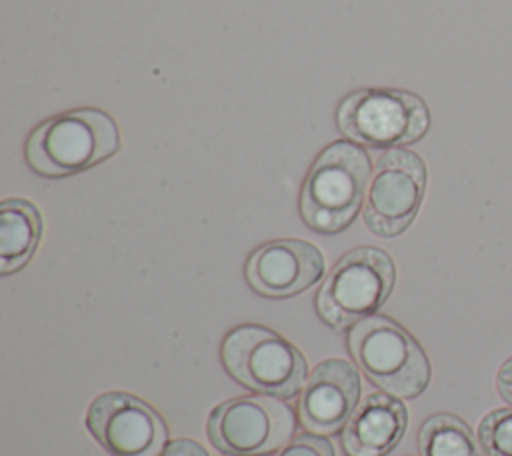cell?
Listing matches in <instances>:
<instances>
[{"instance_id": "6", "label": "cell", "mask_w": 512, "mask_h": 456, "mask_svg": "<svg viewBox=\"0 0 512 456\" xmlns=\"http://www.w3.org/2000/svg\"><path fill=\"white\" fill-rule=\"evenodd\" d=\"M340 132L370 148H400L420 140L430 114L424 100L406 90L364 88L344 96L336 110Z\"/></svg>"}, {"instance_id": "17", "label": "cell", "mask_w": 512, "mask_h": 456, "mask_svg": "<svg viewBox=\"0 0 512 456\" xmlns=\"http://www.w3.org/2000/svg\"><path fill=\"white\" fill-rule=\"evenodd\" d=\"M160 456H208V452L196 440L178 438V440H172Z\"/></svg>"}, {"instance_id": "16", "label": "cell", "mask_w": 512, "mask_h": 456, "mask_svg": "<svg viewBox=\"0 0 512 456\" xmlns=\"http://www.w3.org/2000/svg\"><path fill=\"white\" fill-rule=\"evenodd\" d=\"M274 456H334V448L322 434H300L278 448Z\"/></svg>"}, {"instance_id": "15", "label": "cell", "mask_w": 512, "mask_h": 456, "mask_svg": "<svg viewBox=\"0 0 512 456\" xmlns=\"http://www.w3.org/2000/svg\"><path fill=\"white\" fill-rule=\"evenodd\" d=\"M478 440L486 456H512V406L488 412L478 424Z\"/></svg>"}, {"instance_id": "4", "label": "cell", "mask_w": 512, "mask_h": 456, "mask_svg": "<svg viewBox=\"0 0 512 456\" xmlns=\"http://www.w3.org/2000/svg\"><path fill=\"white\" fill-rule=\"evenodd\" d=\"M228 374L248 390L290 398L306 384V358L278 332L258 324L232 328L220 346Z\"/></svg>"}, {"instance_id": "9", "label": "cell", "mask_w": 512, "mask_h": 456, "mask_svg": "<svg viewBox=\"0 0 512 456\" xmlns=\"http://www.w3.org/2000/svg\"><path fill=\"white\" fill-rule=\"evenodd\" d=\"M86 426L112 456H160L168 446L162 416L144 400L112 390L92 400Z\"/></svg>"}, {"instance_id": "2", "label": "cell", "mask_w": 512, "mask_h": 456, "mask_svg": "<svg viewBox=\"0 0 512 456\" xmlns=\"http://www.w3.org/2000/svg\"><path fill=\"white\" fill-rule=\"evenodd\" d=\"M370 180L368 154L346 140L328 144L310 166L300 190V216L308 228L336 234L356 218Z\"/></svg>"}, {"instance_id": "1", "label": "cell", "mask_w": 512, "mask_h": 456, "mask_svg": "<svg viewBox=\"0 0 512 456\" xmlns=\"http://www.w3.org/2000/svg\"><path fill=\"white\" fill-rule=\"evenodd\" d=\"M120 148V132L100 108H76L38 124L26 140V162L50 178L88 170Z\"/></svg>"}, {"instance_id": "18", "label": "cell", "mask_w": 512, "mask_h": 456, "mask_svg": "<svg viewBox=\"0 0 512 456\" xmlns=\"http://www.w3.org/2000/svg\"><path fill=\"white\" fill-rule=\"evenodd\" d=\"M496 390L500 394V398L512 406V356L508 360L502 362V366L498 368L496 374Z\"/></svg>"}, {"instance_id": "10", "label": "cell", "mask_w": 512, "mask_h": 456, "mask_svg": "<svg viewBox=\"0 0 512 456\" xmlns=\"http://www.w3.org/2000/svg\"><path fill=\"white\" fill-rule=\"evenodd\" d=\"M324 274V256L308 240L280 238L250 252L244 276L254 292L266 298L296 296Z\"/></svg>"}, {"instance_id": "8", "label": "cell", "mask_w": 512, "mask_h": 456, "mask_svg": "<svg viewBox=\"0 0 512 456\" xmlns=\"http://www.w3.org/2000/svg\"><path fill=\"white\" fill-rule=\"evenodd\" d=\"M426 192L422 158L404 148L386 150L368 180L364 196V224L378 236L402 234L416 218Z\"/></svg>"}, {"instance_id": "7", "label": "cell", "mask_w": 512, "mask_h": 456, "mask_svg": "<svg viewBox=\"0 0 512 456\" xmlns=\"http://www.w3.org/2000/svg\"><path fill=\"white\" fill-rule=\"evenodd\" d=\"M296 418L276 396H240L218 404L208 416L210 442L228 456H264L294 434Z\"/></svg>"}, {"instance_id": "13", "label": "cell", "mask_w": 512, "mask_h": 456, "mask_svg": "<svg viewBox=\"0 0 512 456\" xmlns=\"http://www.w3.org/2000/svg\"><path fill=\"white\" fill-rule=\"evenodd\" d=\"M42 236V216L24 198H6L0 204V274L24 268Z\"/></svg>"}, {"instance_id": "12", "label": "cell", "mask_w": 512, "mask_h": 456, "mask_svg": "<svg viewBox=\"0 0 512 456\" xmlns=\"http://www.w3.org/2000/svg\"><path fill=\"white\" fill-rule=\"evenodd\" d=\"M408 410L388 392L368 394L348 418L342 446L348 456H386L404 436Z\"/></svg>"}, {"instance_id": "5", "label": "cell", "mask_w": 512, "mask_h": 456, "mask_svg": "<svg viewBox=\"0 0 512 456\" xmlns=\"http://www.w3.org/2000/svg\"><path fill=\"white\" fill-rule=\"evenodd\" d=\"M396 268L388 252L360 246L344 254L316 294L318 316L336 330L372 316L390 296Z\"/></svg>"}, {"instance_id": "14", "label": "cell", "mask_w": 512, "mask_h": 456, "mask_svg": "<svg viewBox=\"0 0 512 456\" xmlns=\"http://www.w3.org/2000/svg\"><path fill=\"white\" fill-rule=\"evenodd\" d=\"M420 456H486L470 426L454 414H432L418 432Z\"/></svg>"}, {"instance_id": "11", "label": "cell", "mask_w": 512, "mask_h": 456, "mask_svg": "<svg viewBox=\"0 0 512 456\" xmlns=\"http://www.w3.org/2000/svg\"><path fill=\"white\" fill-rule=\"evenodd\" d=\"M360 374L342 358H328L314 366L298 398V418L310 432L334 434L346 426L358 406Z\"/></svg>"}, {"instance_id": "3", "label": "cell", "mask_w": 512, "mask_h": 456, "mask_svg": "<svg viewBox=\"0 0 512 456\" xmlns=\"http://www.w3.org/2000/svg\"><path fill=\"white\" fill-rule=\"evenodd\" d=\"M348 352L370 382L398 398L422 394L430 362L416 338L396 320L372 314L348 330Z\"/></svg>"}]
</instances>
